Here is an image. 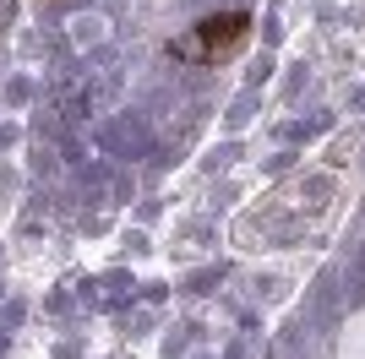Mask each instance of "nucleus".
<instances>
[{
	"instance_id": "obj_3",
	"label": "nucleus",
	"mask_w": 365,
	"mask_h": 359,
	"mask_svg": "<svg viewBox=\"0 0 365 359\" xmlns=\"http://www.w3.org/2000/svg\"><path fill=\"white\" fill-rule=\"evenodd\" d=\"M104 38V16H76V44H98Z\"/></svg>"
},
{
	"instance_id": "obj_1",
	"label": "nucleus",
	"mask_w": 365,
	"mask_h": 359,
	"mask_svg": "<svg viewBox=\"0 0 365 359\" xmlns=\"http://www.w3.org/2000/svg\"><path fill=\"white\" fill-rule=\"evenodd\" d=\"M98 142H104L115 158H142V152L153 147V125L148 115H115L98 125Z\"/></svg>"
},
{
	"instance_id": "obj_2",
	"label": "nucleus",
	"mask_w": 365,
	"mask_h": 359,
	"mask_svg": "<svg viewBox=\"0 0 365 359\" xmlns=\"http://www.w3.org/2000/svg\"><path fill=\"white\" fill-rule=\"evenodd\" d=\"M120 88H125V76L115 71V66H109V71H98V76H93V88L82 93V109H109L115 98H120Z\"/></svg>"
}]
</instances>
